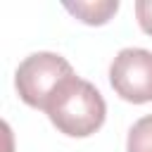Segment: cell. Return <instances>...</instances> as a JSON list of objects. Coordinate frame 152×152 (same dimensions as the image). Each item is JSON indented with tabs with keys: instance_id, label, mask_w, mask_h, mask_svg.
Here are the masks:
<instances>
[{
	"instance_id": "1",
	"label": "cell",
	"mask_w": 152,
	"mask_h": 152,
	"mask_svg": "<svg viewBox=\"0 0 152 152\" xmlns=\"http://www.w3.org/2000/svg\"><path fill=\"white\" fill-rule=\"evenodd\" d=\"M45 112L59 133L71 138H88L104 124L107 104L90 81H83L74 74L57 86L48 100Z\"/></svg>"
},
{
	"instance_id": "2",
	"label": "cell",
	"mask_w": 152,
	"mask_h": 152,
	"mask_svg": "<svg viewBox=\"0 0 152 152\" xmlns=\"http://www.w3.org/2000/svg\"><path fill=\"white\" fill-rule=\"evenodd\" d=\"M69 76H74V69L62 55H57V52H33L17 66L14 86H17L19 97L28 107L45 109L50 95Z\"/></svg>"
},
{
	"instance_id": "3",
	"label": "cell",
	"mask_w": 152,
	"mask_h": 152,
	"mask_svg": "<svg viewBox=\"0 0 152 152\" xmlns=\"http://www.w3.org/2000/svg\"><path fill=\"white\" fill-rule=\"evenodd\" d=\"M109 83L126 102H152V52L142 48H124L109 66Z\"/></svg>"
},
{
	"instance_id": "4",
	"label": "cell",
	"mask_w": 152,
	"mask_h": 152,
	"mask_svg": "<svg viewBox=\"0 0 152 152\" xmlns=\"http://www.w3.org/2000/svg\"><path fill=\"white\" fill-rule=\"evenodd\" d=\"M66 12H71L76 19H81L83 24H90V26H100V24H107L116 10H119V2L116 0H97V2H64Z\"/></svg>"
},
{
	"instance_id": "5",
	"label": "cell",
	"mask_w": 152,
	"mask_h": 152,
	"mask_svg": "<svg viewBox=\"0 0 152 152\" xmlns=\"http://www.w3.org/2000/svg\"><path fill=\"white\" fill-rule=\"evenodd\" d=\"M126 152H152V114L138 119L131 126Z\"/></svg>"
},
{
	"instance_id": "6",
	"label": "cell",
	"mask_w": 152,
	"mask_h": 152,
	"mask_svg": "<svg viewBox=\"0 0 152 152\" xmlns=\"http://www.w3.org/2000/svg\"><path fill=\"white\" fill-rule=\"evenodd\" d=\"M135 17H138L140 28L147 36H152V0H138L135 2Z\"/></svg>"
}]
</instances>
